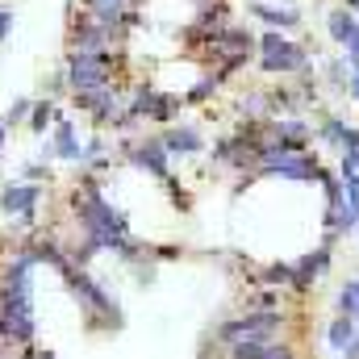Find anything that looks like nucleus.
Instances as JSON below:
<instances>
[{"instance_id": "obj_1", "label": "nucleus", "mask_w": 359, "mask_h": 359, "mask_svg": "<svg viewBox=\"0 0 359 359\" xmlns=\"http://www.w3.org/2000/svg\"><path fill=\"white\" fill-rule=\"evenodd\" d=\"M63 284H67L72 301L80 305V318H84L88 330H121V326H126V313H121L117 297H113L88 268H76V264H72V268L63 271Z\"/></svg>"}, {"instance_id": "obj_2", "label": "nucleus", "mask_w": 359, "mask_h": 359, "mask_svg": "<svg viewBox=\"0 0 359 359\" xmlns=\"http://www.w3.org/2000/svg\"><path fill=\"white\" fill-rule=\"evenodd\" d=\"M255 42H259V29L230 21V25H222V29L209 38V46L201 50V59L213 63V72H217L222 80H230V76L255 67V50H259Z\"/></svg>"}, {"instance_id": "obj_3", "label": "nucleus", "mask_w": 359, "mask_h": 359, "mask_svg": "<svg viewBox=\"0 0 359 359\" xmlns=\"http://www.w3.org/2000/svg\"><path fill=\"white\" fill-rule=\"evenodd\" d=\"M284 326H288L284 309H243L234 318H222L209 330V339L217 343V351H226L234 343H276L284 339Z\"/></svg>"}, {"instance_id": "obj_4", "label": "nucleus", "mask_w": 359, "mask_h": 359, "mask_svg": "<svg viewBox=\"0 0 359 359\" xmlns=\"http://www.w3.org/2000/svg\"><path fill=\"white\" fill-rule=\"evenodd\" d=\"M255 72L271 76V80H292L297 72L313 67V50L309 42L292 38V34H280V29H259V42H255Z\"/></svg>"}, {"instance_id": "obj_5", "label": "nucleus", "mask_w": 359, "mask_h": 359, "mask_svg": "<svg viewBox=\"0 0 359 359\" xmlns=\"http://www.w3.org/2000/svg\"><path fill=\"white\" fill-rule=\"evenodd\" d=\"M0 343L13 355H21L25 347H38L34 288H8V284H0Z\"/></svg>"}, {"instance_id": "obj_6", "label": "nucleus", "mask_w": 359, "mask_h": 359, "mask_svg": "<svg viewBox=\"0 0 359 359\" xmlns=\"http://www.w3.org/2000/svg\"><path fill=\"white\" fill-rule=\"evenodd\" d=\"M318 172H322L318 151H280L271 142H264L255 168L259 180H280V184H318Z\"/></svg>"}, {"instance_id": "obj_7", "label": "nucleus", "mask_w": 359, "mask_h": 359, "mask_svg": "<svg viewBox=\"0 0 359 359\" xmlns=\"http://www.w3.org/2000/svg\"><path fill=\"white\" fill-rule=\"evenodd\" d=\"M117 159L126 168L142 172V176L159 180V184L172 176V155H168V147H163L159 134H121L117 138Z\"/></svg>"}, {"instance_id": "obj_8", "label": "nucleus", "mask_w": 359, "mask_h": 359, "mask_svg": "<svg viewBox=\"0 0 359 359\" xmlns=\"http://www.w3.org/2000/svg\"><path fill=\"white\" fill-rule=\"evenodd\" d=\"M42 196L46 188L42 184H25V180H4L0 184V217H8L17 230H34L38 217H42Z\"/></svg>"}, {"instance_id": "obj_9", "label": "nucleus", "mask_w": 359, "mask_h": 359, "mask_svg": "<svg viewBox=\"0 0 359 359\" xmlns=\"http://www.w3.org/2000/svg\"><path fill=\"white\" fill-rule=\"evenodd\" d=\"M67 50H84V55H100V50H126V38L109 25H100L84 8L67 13Z\"/></svg>"}, {"instance_id": "obj_10", "label": "nucleus", "mask_w": 359, "mask_h": 359, "mask_svg": "<svg viewBox=\"0 0 359 359\" xmlns=\"http://www.w3.org/2000/svg\"><path fill=\"white\" fill-rule=\"evenodd\" d=\"M330 268H334V243H318V247H309L305 255L292 259V284H288V292H297V297L313 292L318 280H326V271Z\"/></svg>"}, {"instance_id": "obj_11", "label": "nucleus", "mask_w": 359, "mask_h": 359, "mask_svg": "<svg viewBox=\"0 0 359 359\" xmlns=\"http://www.w3.org/2000/svg\"><path fill=\"white\" fill-rule=\"evenodd\" d=\"M247 17L259 21V29H280V34H297L305 25V8L292 0H247Z\"/></svg>"}, {"instance_id": "obj_12", "label": "nucleus", "mask_w": 359, "mask_h": 359, "mask_svg": "<svg viewBox=\"0 0 359 359\" xmlns=\"http://www.w3.org/2000/svg\"><path fill=\"white\" fill-rule=\"evenodd\" d=\"M80 8H84L88 17H96L100 25L117 29L126 42H130L134 29H142V8H134L130 0H80Z\"/></svg>"}, {"instance_id": "obj_13", "label": "nucleus", "mask_w": 359, "mask_h": 359, "mask_svg": "<svg viewBox=\"0 0 359 359\" xmlns=\"http://www.w3.org/2000/svg\"><path fill=\"white\" fill-rule=\"evenodd\" d=\"M268 142L280 151H313V126L305 117H271Z\"/></svg>"}, {"instance_id": "obj_14", "label": "nucleus", "mask_w": 359, "mask_h": 359, "mask_svg": "<svg viewBox=\"0 0 359 359\" xmlns=\"http://www.w3.org/2000/svg\"><path fill=\"white\" fill-rule=\"evenodd\" d=\"M50 147H55V163H76V168H80V159H84V138H80V130H76V121H72V109H59V121H55V130H50Z\"/></svg>"}, {"instance_id": "obj_15", "label": "nucleus", "mask_w": 359, "mask_h": 359, "mask_svg": "<svg viewBox=\"0 0 359 359\" xmlns=\"http://www.w3.org/2000/svg\"><path fill=\"white\" fill-rule=\"evenodd\" d=\"M159 138H163V147H168L172 159H196V155L209 151V147H205V134H201L192 121H176V126L159 130Z\"/></svg>"}, {"instance_id": "obj_16", "label": "nucleus", "mask_w": 359, "mask_h": 359, "mask_svg": "<svg viewBox=\"0 0 359 359\" xmlns=\"http://www.w3.org/2000/svg\"><path fill=\"white\" fill-rule=\"evenodd\" d=\"M226 88V80L213 72V67H205V72H196L192 76V84L180 92L184 96V109H201V104H209V100H217V92Z\"/></svg>"}, {"instance_id": "obj_17", "label": "nucleus", "mask_w": 359, "mask_h": 359, "mask_svg": "<svg viewBox=\"0 0 359 359\" xmlns=\"http://www.w3.org/2000/svg\"><path fill=\"white\" fill-rule=\"evenodd\" d=\"M180 113H184V96L180 92H155V100H151V109H147V126H159V130H168V126H176Z\"/></svg>"}, {"instance_id": "obj_18", "label": "nucleus", "mask_w": 359, "mask_h": 359, "mask_svg": "<svg viewBox=\"0 0 359 359\" xmlns=\"http://www.w3.org/2000/svg\"><path fill=\"white\" fill-rule=\"evenodd\" d=\"M234 21V8H230V0H205V4H196L192 8V25L196 29H205V34H217L222 25H230Z\"/></svg>"}, {"instance_id": "obj_19", "label": "nucleus", "mask_w": 359, "mask_h": 359, "mask_svg": "<svg viewBox=\"0 0 359 359\" xmlns=\"http://www.w3.org/2000/svg\"><path fill=\"white\" fill-rule=\"evenodd\" d=\"M234 113H238V121H271L268 88H243L234 96Z\"/></svg>"}, {"instance_id": "obj_20", "label": "nucleus", "mask_w": 359, "mask_h": 359, "mask_svg": "<svg viewBox=\"0 0 359 359\" xmlns=\"http://www.w3.org/2000/svg\"><path fill=\"white\" fill-rule=\"evenodd\" d=\"M59 100H50V96H34V109H29V121H25V130L34 134V138H46V130H55V121H59Z\"/></svg>"}, {"instance_id": "obj_21", "label": "nucleus", "mask_w": 359, "mask_h": 359, "mask_svg": "<svg viewBox=\"0 0 359 359\" xmlns=\"http://www.w3.org/2000/svg\"><path fill=\"white\" fill-rule=\"evenodd\" d=\"M313 142L339 155V151H343V142H347V117H339V113H326V117L313 126Z\"/></svg>"}, {"instance_id": "obj_22", "label": "nucleus", "mask_w": 359, "mask_h": 359, "mask_svg": "<svg viewBox=\"0 0 359 359\" xmlns=\"http://www.w3.org/2000/svg\"><path fill=\"white\" fill-rule=\"evenodd\" d=\"M318 72H322L318 80L334 92V96H347V88H351V63H347V55H330Z\"/></svg>"}, {"instance_id": "obj_23", "label": "nucleus", "mask_w": 359, "mask_h": 359, "mask_svg": "<svg viewBox=\"0 0 359 359\" xmlns=\"http://www.w3.org/2000/svg\"><path fill=\"white\" fill-rule=\"evenodd\" d=\"M355 21H359V17L351 13V8H343V4H334V8L326 13V38H330V42H334L339 50H343V42H347V34L355 29Z\"/></svg>"}, {"instance_id": "obj_24", "label": "nucleus", "mask_w": 359, "mask_h": 359, "mask_svg": "<svg viewBox=\"0 0 359 359\" xmlns=\"http://www.w3.org/2000/svg\"><path fill=\"white\" fill-rule=\"evenodd\" d=\"M251 284H264V288H288L292 284V259H271L259 271H251Z\"/></svg>"}, {"instance_id": "obj_25", "label": "nucleus", "mask_w": 359, "mask_h": 359, "mask_svg": "<svg viewBox=\"0 0 359 359\" xmlns=\"http://www.w3.org/2000/svg\"><path fill=\"white\" fill-rule=\"evenodd\" d=\"M355 334H359L355 318H343V313H334V318L326 322V347H330L334 355H339V351H343V347H347Z\"/></svg>"}, {"instance_id": "obj_26", "label": "nucleus", "mask_w": 359, "mask_h": 359, "mask_svg": "<svg viewBox=\"0 0 359 359\" xmlns=\"http://www.w3.org/2000/svg\"><path fill=\"white\" fill-rule=\"evenodd\" d=\"M318 188H322V201H326L322 209H343V201H347V196H343V180H339L334 168H326V163H322V172H318Z\"/></svg>"}, {"instance_id": "obj_27", "label": "nucleus", "mask_w": 359, "mask_h": 359, "mask_svg": "<svg viewBox=\"0 0 359 359\" xmlns=\"http://www.w3.org/2000/svg\"><path fill=\"white\" fill-rule=\"evenodd\" d=\"M334 313H343V318H359V297H355V288H351V280L339 284V292H334Z\"/></svg>"}, {"instance_id": "obj_28", "label": "nucleus", "mask_w": 359, "mask_h": 359, "mask_svg": "<svg viewBox=\"0 0 359 359\" xmlns=\"http://www.w3.org/2000/svg\"><path fill=\"white\" fill-rule=\"evenodd\" d=\"M29 109H34V96H17L13 104H4V126H8V130L25 126V121H29Z\"/></svg>"}, {"instance_id": "obj_29", "label": "nucleus", "mask_w": 359, "mask_h": 359, "mask_svg": "<svg viewBox=\"0 0 359 359\" xmlns=\"http://www.w3.org/2000/svg\"><path fill=\"white\" fill-rule=\"evenodd\" d=\"M21 180L25 184H50L55 180V168L42 163V159H29V163H21Z\"/></svg>"}, {"instance_id": "obj_30", "label": "nucleus", "mask_w": 359, "mask_h": 359, "mask_svg": "<svg viewBox=\"0 0 359 359\" xmlns=\"http://www.w3.org/2000/svg\"><path fill=\"white\" fill-rule=\"evenodd\" d=\"M247 309H284L280 305V288H259L247 297Z\"/></svg>"}, {"instance_id": "obj_31", "label": "nucleus", "mask_w": 359, "mask_h": 359, "mask_svg": "<svg viewBox=\"0 0 359 359\" xmlns=\"http://www.w3.org/2000/svg\"><path fill=\"white\" fill-rule=\"evenodd\" d=\"M13 29H17V8L13 4H0V46L13 38Z\"/></svg>"}, {"instance_id": "obj_32", "label": "nucleus", "mask_w": 359, "mask_h": 359, "mask_svg": "<svg viewBox=\"0 0 359 359\" xmlns=\"http://www.w3.org/2000/svg\"><path fill=\"white\" fill-rule=\"evenodd\" d=\"M46 96H50V100H63V96H67V76H63V67L50 72V80H46Z\"/></svg>"}, {"instance_id": "obj_33", "label": "nucleus", "mask_w": 359, "mask_h": 359, "mask_svg": "<svg viewBox=\"0 0 359 359\" xmlns=\"http://www.w3.org/2000/svg\"><path fill=\"white\" fill-rule=\"evenodd\" d=\"M343 55L347 59H359V21H355V29L347 34V42H343Z\"/></svg>"}, {"instance_id": "obj_34", "label": "nucleus", "mask_w": 359, "mask_h": 359, "mask_svg": "<svg viewBox=\"0 0 359 359\" xmlns=\"http://www.w3.org/2000/svg\"><path fill=\"white\" fill-rule=\"evenodd\" d=\"M347 63H351V88H347V100L359 104V59H347Z\"/></svg>"}, {"instance_id": "obj_35", "label": "nucleus", "mask_w": 359, "mask_h": 359, "mask_svg": "<svg viewBox=\"0 0 359 359\" xmlns=\"http://www.w3.org/2000/svg\"><path fill=\"white\" fill-rule=\"evenodd\" d=\"M359 147V126H347V142H343V151H355ZM343 151H339V155H343Z\"/></svg>"}, {"instance_id": "obj_36", "label": "nucleus", "mask_w": 359, "mask_h": 359, "mask_svg": "<svg viewBox=\"0 0 359 359\" xmlns=\"http://www.w3.org/2000/svg\"><path fill=\"white\" fill-rule=\"evenodd\" d=\"M339 359H359V334L347 343V347H343V351H339Z\"/></svg>"}, {"instance_id": "obj_37", "label": "nucleus", "mask_w": 359, "mask_h": 359, "mask_svg": "<svg viewBox=\"0 0 359 359\" xmlns=\"http://www.w3.org/2000/svg\"><path fill=\"white\" fill-rule=\"evenodd\" d=\"M339 163H347V168H355V172H359V147H355V151H343V155H339Z\"/></svg>"}, {"instance_id": "obj_38", "label": "nucleus", "mask_w": 359, "mask_h": 359, "mask_svg": "<svg viewBox=\"0 0 359 359\" xmlns=\"http://www.w3.org/2000/svg\"><path fill=\"white\" fill-rule=\"evenodd\" d=\"M343 8H351V13L359 17V0H343Z\"/></svg>"}, {"instance_id": "obj_39", "label": "nucleus", "mask_w": 359, "mask_h": 359, "mask_svg": "<svg viewBox=\"0 0 359 359\" xmlns=\"http://www.w3.org/2000/svg\"><path fill=\"white\" fill-rule=\"evenodd\" d=\"M8 355H13V351H8V347H4V343H0V359H8Z\"/></svg>"}, {"instance_id": "obj_40", "label": "nucleus", "mask_w": 359, "mask_h": 359, "mask_svg": "<svg viewBox=\"0 0 359 359\" xmlns=\"http://www.w3.org/2000/svg\"><path fill=\"white\" fill-rule=\"evenodd\" d=\"M351 288H355V297H359V276H351Z\"/></svg>"}, {"instance_id": "obj_41", "label": "nucleus", "mask_w": 359, "mask_h": 359, "mask_svg": "<svg viewBox=\"0 0 359 359\" xmlns=\"http://www.w3.org/2000/svg\"><path fill=\"white\" fill-rule=\"evenodd\" d=\"M130 4H134V8H142V4H147V0H130Z\"/></svg>"}, {"instance_id": "obj_42", "label": "nucleus", "mask_w": 359, "mask_h": 359, "mask_svg": "<svg viewBox=\"0 0 359 359\" xmlns=\"http://www.w3.org/2000/svg\"><path fill=\"white\" fill-rule=\"evenodd\" d=\"M188 4H192V8H196V4H205V0H188Z\"/></svg>"}, {"instance_id": "obj_43", "label": "nucleus", "mask_w": 359, "mask_h": 359, "mask_svg": "<svg viewBox=\"0 0 359 359\" xmlns=\"http://www.w3.org/2000/svg\"><path fill=\"white\" fill-rule=\"evenodd\" d=\"M0 184H4V163H0Z\"/></svg>"}, {"instance_id": "obj_44", "label": "nucleus", "mask_w": 359, "mask_h": 359, "mask_svg": "<svg viewBox=\"0 0 359 359\" xmlns=\"http://www.w3.org/2000/svg\"><path fill=\"white\" fill-rule=\"evenodd\" d=\"M351 238H355V243H359V226H355V234H351Z\"/></svg>"}, {"instance_id": "obj_45", "label": "nucleus", "mask_w": 359, "mask_h": 359, "mask_svg": "<svg viewBox=\"0 0 359 359\" xmlns=\"http://www.w3.org/2000/svg\"><path fill=\"white\" fill-rule=\"evenodd\" d=\"M0 126H4V109H0Z\"/></svg>"}, {"instance_id": "obj_46", "label": "nucleus", "mask_w": 359, "mask_h": 359, "mask_svg": "<svg viewBox=\"0 0 359 359\" xmlns=\"http://www.w3.org/2000/svg\"><path fill=\"white\" fill-rule=\"evenodd\" d=\"M355 326H359V318H355Z\"/></svg>"}]
</instances>
